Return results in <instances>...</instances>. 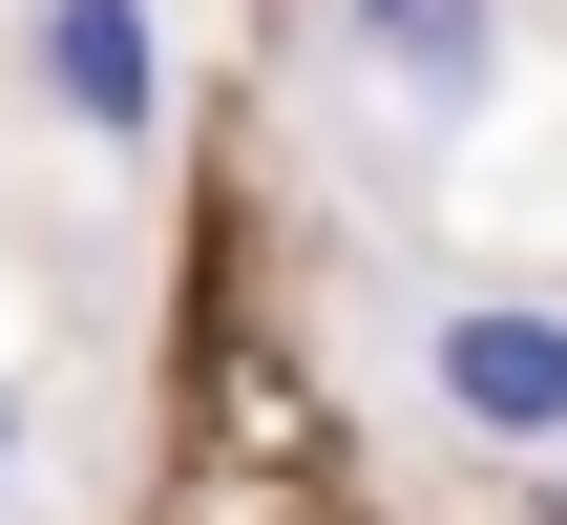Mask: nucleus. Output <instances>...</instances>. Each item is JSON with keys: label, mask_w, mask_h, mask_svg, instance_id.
<instances>
[{"label": "nucleus", "mask_w": 567, "mask_h": 525, "mask_svg": "<svg viewBox=\"0 0 567 525\" xmlns=\"http://www.w3.org/2000/svg\"><path fill=\"white\" fill-rule=\"evenodd\" d=\"M442 400H463L484 442H567V316L547 295H463V316H442Z\"/></svg>", "instance_id": "nucleus-1"}, {"label": "nucleus", "mask_w": 567, "mask_h": 525, "mask_svg": "<svg viewBox=\"0 0 567 525\" xmlns=\"http://www.w3.org/2000/svg\"><path fill=\"white\" fill-rule=\"evenodd\" d=\"M42 63H63V105H84L105 147H147V105H168V63H147V0H42Z\"/></svg>", "instance_id": "nucleus-2"}, {"label": "nucleus", "mask_w": 567, "mask_h": 525, "mask_svg": "<svg viewBox=\"0 0 567 525\" xmlns=\"http://www.w3.org/2000/svg\"><path fill=\"white\" fill-rule=\"evenodd\" d=\"M358 42H379V63H400V84H421L442 126H463V105L505 84V21H484V0H358Z\"/></svg>", "instance_id": "nucleus-3"}, {"label": "nucleus", "mask_w": 567, "mask_h": 525, "mask_svg": "<svg viewBox=\"0 0 567 525\" xmlns=\"http://www.w3.org/2000/svg\"><path fill=\"white\" fill-rule=\"evenodd\" d=\"M0 463H21V379H0Z\"/></svg>", "instance_id": "nucleus-4"}]
</instances>
